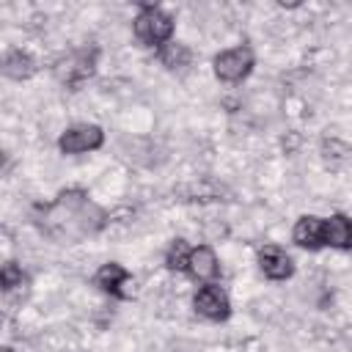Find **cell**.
I'll list each match as a JSON object with an SVG mask.
<instances>
[{
	"instance_id": "cell-7",
	"label": "cell",
	"mask_w": 352,
	"mask_h": 352,
	"mask_svg": "<svg viewBox=\"0 0 352 352\" xmlns=\"http://www.w3.org/2000/svg\"><path fill=\"white\" fill-rule=\"evenodd\" d=\"M126 280H129V272H126L121 264H116V261L102 264V267L96 270V275H94V283H96L102 292L116 294V297H129V292L124 289Z\"/></svg>"
},
{
	"instance_id": "cell-1",
	"label": "cell",
	"mask_w": 352,
	"mask_h": 352,
	"mask_svg": "<svg viewBox=\"0 0 352 352\" xmlns=\"http://www.w3.org/2000/svg\"><path fill=\"white\" fill-rule=\"evenodd\" d=\"M173 33V19L157 6H140L135 16V36L143 47H165Z\"/></svg>"
},
{
	"instance_id": "cell-6",
	"label": "cell",
	"mask_w": 352,
	"mask_h": 352,
	"mask_svg": "<svg viewBox=\"0 0 352 352\" xmlns=\"http://www.w3.org/2000/svg\"><path fill=\"white\" fill-rule=\"evenodd\" d=\"M258 267L270 280H286L294 272L292 256L278 245H267V248L258 250Z\"/></svg>"
},
{
	"instance_id": "cell-13",
	"label": "cell",
	"mask_w": 352,
	"mask_h": 352,
	"mask_svg": "<svg viewBox=\"0 0 352 352\" xmlns=\"http://www.w3.org/2000/svg\"><path fill=\"white\" fill-rule=\"evenodd\" d=\"M190 253H192V248H187V242H184V239H176V242L168 248V256H165L168 270H187Z\"/></svg>"
},
{
	"instance_id": "cell-3",
	"label": "cell",
	"mask_w": 352,
	"mask_h": 352,
	"mask_svg": "<svg viewBox=\"0 0 352 352\" xmlns=\"http://www.w3.org/2000/svg\"><path fill=\"white\" fill-rule=\"evenodd\" d=\"M253 69V52L250 47H234L214 58V74L223 82H239Z\"/></svg>"
},
{
	"instance_id": "cell-9",
	"label": "cell",
	"mask_w": 352,
	"mask_h": 352,
	"mask_svg": "<svg viewBox=\"0 0 352 352\" xmlns=\"http://www.w3.org/2000/svg\"><path fill=\"white\" fill-rule=\"evenodd\" d=\"M322 242L338 250H352V220L346 214H333L324 220Z\"/></svg>"
},
{
	"instance_id": "cell-5",
	"label": "cell",
	"mask_w": 352,
	"mask_h": 352,
	"mask_svg": "<svg viewBox=\"0 0 352 352\" xmlns=\"http://www.w3.org/2000/svg\"><path fill=\"white\" fill-rule=\"evenodd\" d=\"M192 305H195V311H198L201 316H206V319H212V322H223V319H228V314H231L228 294H226L223 286H217V283L201 286L198 294H195V300H192Z\"/></svg>"
},
{
	"instance_id": "cell-15",
	"label": "cell",
	"mask_w": 352,
	"mask_h": 352,
	"mask_svg": "<svg viewBox=\"0 0 352 352\" xmlns=\"http://www.w3.org/2000/svg\"><path fill=\"white\" fill-rule=\"evenodd\" d=\"M3 352H14V349H11V346H6V349H3Z\"/></svg>"
},
{
	"instance_id": "cell-2",
	"label": "cell",
	"mask_w": 352,
	"mask_h": 352,
	"mask_svg": "<svg viewBox=\"0 0 352 352\" xmlns=\"http://www.w3.org/2000/svg\"><path fill=\"white\" fill-rule=\"evenodd\" d=\"M96 55H99L96 47H82V50L69 52V55H66L63 60H58V66H55L58 80L74 91L80 82H85V80L94 74V69H96Z\"/></svg>"
},
{
	"instance_id": "cell-4",
	"label": "cell",
	"mask_w": 352,
	"mask_h": 352,
	"mask_svg": "<svg viewBox=\"0 0 352 352\" xmlns=\"http://www.w3.org/2000/svg\"><path fill=\"white\" fill-rule=\"evenodd\" d=\"M102 143H104V132L96 124H80V126H72L60 135L58 148L63 154H82V151L99 148Z\"/></svg>"
},
{
	"instance_id": "cell-11",
	"label": "cell",
	"mask_w": 352,
	"mask_h": 352,
	"mask_svg": "<svg viewBox=\"0 0 352 352\" xmlns=\"http://www.w3.org/2000/svg\"><path fill=\"white\" fill-rule=\"evenodd\" d=\"M3 72H6V77H11V80H28V77L36 72V60H33L28 52L14 50V52L6 55Z\"/></svg>"
},
{
	"instance_id": "cell-14",
	"label": "cell",
	"mask_w": 352,
	"mask_h": 352,
	"mask_svg": "<svg viewBox=\"0 0 352 352\" xmlns=\"http://www.w3.org/2000/svg\"><path fill=\"white\" fill-rule=\"evenodd\" d=\"M0 280H3V289L11 292L16 286H25L28 278H25V272H22V267L16 261H6L3 264V272H0Z\"/></svg>"
},
{
	"instance_id": "cell-8",
	"label": "cell",
	"mask_w": 352,
	"mask_h": 352,
	"mask_svg": "<svg viewBox=\"0 0 352 352\" xmlns=\"http://www.w3.org/2000/svg\"><path fill=\"white\" fill-rule=\"evenodd\" d=\"M217 270H220V264H217V256H214V250H212L209 245L192 248L190 261H187V272H190L195 280L209 283V280L217 275Z\"/></svg>"
},
{
	"instance_id": "cell-10",
	"label": "cell",
	"mask_w": 352,
	"mask_h": 352,
	"mask_svg": "<svg viewBox=\"0 0 352 352\" xmlns=\"http://www.w3.org/2000/svg\"><path fill=\"white\" fill-rule=\"evenodd\" d=\"M322 234H324V220H322V217H314V214L300 217L297 226H294V242H297L300 248H308V250L324 248Z\"/></svg>"
},
{
	"instance_id": "cell-12",
	"label": "cell",
	"mask_w": 352,
	"mask_h": 352,
	"mask_svg": "<svg viewBox=\"0 0 352 352\" xmlns=\"http://www.w3.org/2000/svg\"><path fill=\"white\" fill-rule=\"evenodd\" d=\"M190 58H192L190 50L179 41H168L165 47H160V60L168 69H184V66H190Z\"/></svg>"
}]
</instances>
